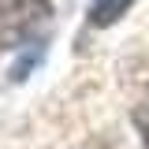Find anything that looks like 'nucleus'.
Listing matches in <instances>:
<instances>
[{"label":"nucleus","mask_w":149,"mask_h":149,"mask_svg":"<svg viewBox=\"0 0 149 149\" xmlns=\"http://www.w3.org/2000/svg\"><path fill=\"white\" fill-rule=\"evenodd\" d=\"M49 0H0V52L26 45L41 26H49Z\"/></svg>","instance_id":"f257e3e1"},{"label":"nucleus","mask_w":149,"mask_h":149,"mask_svg":"<svg viewBox=\"0 0 149 149\" xmlns=\"http://www.w3.org/2000/svg\"><path fill=\"white\" fill-rule=\"evenodd\" d=\"M130 4L134 0H93L90 4V22L93 26H112V22H119L127 15Z\"/></svg>","instance_id":"f03ea898"},{"label":"nucleus","mask_w":149,"mask_h":149,"mask_svg":"<svg viewBox=\"0 0 149 149\" xmlns=\"http://www.w3.org/2000/svg\"><path fill=\"white\" fill-rule=\"evenodd\" d=\"M134 130H138V138H142V149H149V93L134 104Z\"/></svg>","instance_id":"7ed1b4c3"}]
</instances>
